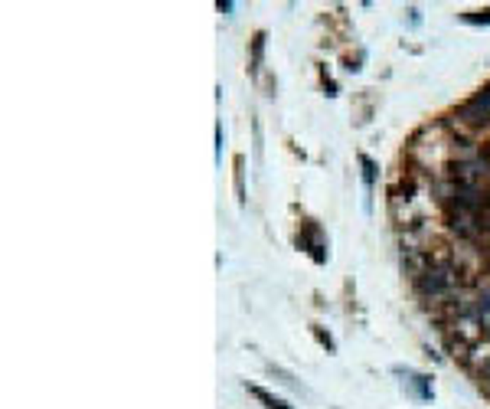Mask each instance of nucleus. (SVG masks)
<instances>
[{
    "label": "nucleus",
    "mask_w": 490,
    "mask_h": 409,
    "mask_svg": "<svg viewBox=\"0 0 490 409\" xmlns=\"http://www.w3.org/2000/svg\"><path fill=\"white\" fill-rule=\"evenodd\" d=\"M454 282V268L451 266H432V268H422L418 275H415V288L422 292L425 298H438L444 295Z\"/></svg>",
    "instance_id": "f257e3e1"
},
{
    "label": "nucleus",
    "mask_w": 490,
    "mask_h": 409,
    "mask_svg": "<svg viewBox=\"0 0 490 409\" xmlns=\"http://www.w3.org/2000/svg\"><path fill=\"white\" fill-rule=\"evenodd\" d=\"M252 396H255V400H262L268 409H288L282 400H274V396H268V393H265V390H258V387H252Z\"/></svg>",
    "instance_id": "f03ea898"
}]
</instances>
